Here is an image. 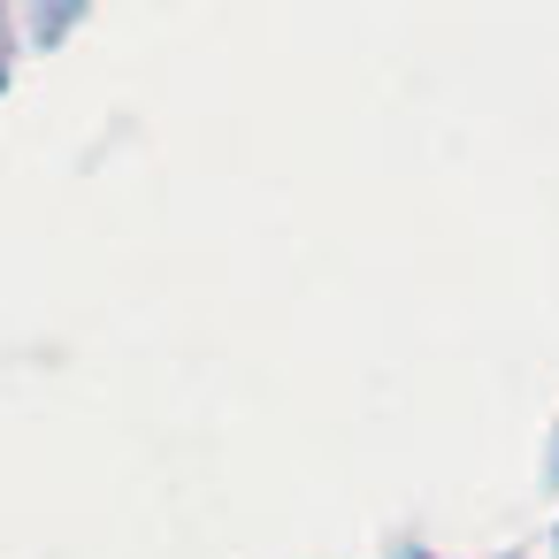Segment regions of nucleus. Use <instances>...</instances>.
<instances>
[]
</instances>
